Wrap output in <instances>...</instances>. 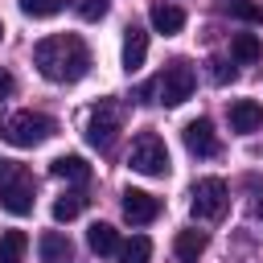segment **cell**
<instances>
[{
    "instance_id": "6da1fadb",
    "label": "cell",
    "mask_w": 263,
    "mask_h": 263,
    "mask_svg": "<svg viewBox=\"0 0 263 263\" xmlns=\"http://www.w3.org/2000/svg\"><path fill=\"white\" fill-rule=\"evenodd\" d=\"M33 62L49 82H78L90 70V49L78 33H53L33 45Z\"/></svg>"
},
{
    "instance_id": "7a4b0ae2",
    "label": "cell",
    "mask_w": 263,
    "mask_h": 263,
    "mask_svg": "<svg viewBox=\"0 0 263 263\" xmlns=\"http://www.w3.org/2000/svg\"><path fill=\"white\" fill-rule=\"evenodd\" d=\"M53 132H58V123L49 115H41V111H12V115L0 119V140L12 144V148H37Z\"/></svg>"
},
{
    "instance_id": "3957f363",
    "label": "cell",
    "mask_w": 263,
    "mask_h": 263,
    "mask_svg": "<svg viewBox=\"0 0 263 263\" xmlns=\"http://www.w3.org/2000/svg\"><path fill=\"white\" fill-rule=\"evenodd\" d=\"M33 173L16 160H0V210H8L12 218H25L33 214Z\"/></svg>"
},
{
    "instance_id": "277c9868",
    "label": "cell",
    "mask_w": 263,
    "mask_h": 263,
    "mask_svg": "<svg viewBox=\"0 0 263 263\" xmlns=\"http://www.w3.org/2000/svg\"><path fill=\"white\" fill-rule=\"evenodd\" d=\"M193 86H197L193 66H189V62H168V66L160 70V78L152 82V95H156L164 107H181V103L193 95Z\"/></svg>"
},
{
    "instance_id": "5b68a950",
    "label": "cell",
    "mask_w": 263,
    "mask_h": 263,
    "mask_svg": "<svg viewBox=\"0 0 263 263\" xmlns=\"http://www.w3.org/2000/svg\"><path fill=\"white\" fill-rule=\"evenodd\" d=\"M127 164L144 177H164L168 173V148L156 132H140L132 140V152H127Z\"/></svg>"
},
{
    "instance_id": "8992f818",
    "label": "cell",
    "mask_w": 263,
    "mask_h": 263,
    "mask_svg": "<svg viewBox=\"0 0 263 263\" xmlns=\"http://www.w3.org/2000/svg\"><path fill=\"white\" fill-rule=\"evenodd\" d=\"M226 201H230L226 181H222V177H201V181L193 185V193H189V214H193L197 222H210V218H222Z\"/></svg>"
},
{
    "instance_id": "52a82bcc",
    "label": "cell",
    "mask_w": 263,
    "mask_h": 263,
    "mask_svg": "<svg viewBox=\"0 0 263 263\" xmlns=\"http://www.w3.org/2000/svg\"><path fill=\"white\" fill-rule=\"evenodd\" d=\"M119 132H123V111H119L115 103H99V107L90 111V119H86V140H90L99 152H111L115 140H119Z\"/></svg>"
},
{
    "instance_id": "ba28073f",
    "label": "cell",
    "mask_w": 263,
    "mask_h": 263,
    "mask_svg": "<svg viewBox=\"0 0 263 263\" xmlns=\"http://www.w3.org/2000/svg\"><path fill=\"white\" fill-rule=\"evenodd\" d=\"M181 136H185V148L193 156H218V136H214V123L210 119H189Z\"/></svg>"
},
{
    "instance_id": "9c48e42d",
    "label": "cell",
    "mask_w": 263,
    "mask_h": 263,
    "mask_svg": "<svg viewBox=\"0 0 263 263\" xmlns=\"http://www.w3.org/2000/svg\"><path fill=\"white\" fill-rule=\"evenodd\" d=\"M156 214H160V201H156L152 193H144V189H127V193H123V218H127L132 226H148Z\"/></svg>"
},
{
    "instance_id": "30bf717a",
    "label": "cell",
    "mask_w": 263,
    "mask_h": 263,
    "mask_svg": "<svg viewBox=\"0 0 263 263\" xmlns=\"http://www.w3.org/2000/svg\"><path fill=\"white\" fill-rule=\"evenodd\" d=\"M230 127H234L238 136L259 132V127H263V107H259L255 99H238V103H230Z\"/></svg>"
},
{
    "instance_id": "8fae6325",
    "label": "cell",
    "mask_w": 263,
    "mask_h": 263,
    "mask_svg": "<svg viewBox=\"0 0 263 263\" xmlns=\"http://www.w3.org/2000/svg\"><path fill=\"white\" fill-rule=\"evenodd\" d=\"M37 251H41V263H74V247L62 230H45Z\"/></svg>"
},
{
    "instance_id": "7c38bea8",
    "label": "cell",
    "mask_w": 263,
    "mask_h": 263,
    "mask_svg": "<svg viewBox=\"0 0 263 263\" xmlns=\"http://www.w3.org/2000/svg\"><path fill=\"white\" fill-rule=\"evenodd\" d=\"M144 58H148V33L144 29H127V37H123V70L127 74H136L140 66H144Z\"/></svg>"
},
{
    "instance_id": "4fadbf2b",
    "label": "cell",
    "mask_w": 263,
    "mask_h": 263,
    "mask_svg": "<svg viewBox=\"0 0 263 263\" xmlns=\"http://www.w3.org/2000/svg\"><path fill=\"white\" fill-rule=\"evenodd\" d=\"M49 173H53L58 181H70V185H86V181H90V164H86L82 156H58V160L49 164Z\"/></svg>"
},
{
    "instance_id": "5bb4252c",
    "label": "cell",
    "mask_w": 263,
    "mask_h": 263,
    "mask_svg": "<svg viewBox=\"0 0 263 263\" xmlns=\"http://www.w3.org/2000/svg\"><path fill=\"white\" fill-rule=\"evenodd\" d=\"M152 29L164 33V37H173V33L185 29V12L177 4H152Z\"/></svg>"
},
{
    "instance_id": "9a60e30c",
    "label": "cell",
    "mask_w": 263,
    "mask_h": 263,
    "mask_svg": "<svg viewBox=\"0 0 263 263\" xmlns=\"http://www.w3.org/2000/svg\"><path fill=\"white\" fill-rule=\"evenodd\" d=\"M86 247H90L95 255H115V251H119V234H115V226L95 222V226L86 230Z\"/></svg>"
},
{
    "instance_id": "2e32d148",
    "label": "cell",
    "mask_w": 263,
    "mask_h": 263,
    "mask_svg": "<svg viewBox=\"0 0 263 263\" xmlns=\"http://www.w3.org/2000/svg\"><path fill=\"white\" fill-rule=\"evenodd\" d=\"M173 251H177L181 263H197L201 251H205V234H201V230H181V234L173 238Z\"/></svg>"
},
{
    "instance_id": "e0dca14e",
    "label": "cell",
    "mask_w": 263,
    "mask_h": 263,
    "mask_svg": "<svg viewBox=\"0 0 263 263\" xmlns=\"http://www.w3.org/2000/svg\"><path fill=\"white\" fill-rule=\"evenodd\" d=\"M152 259V238L148 234H132L127 242H119V263H148Z\"/></svg>"
},
{
    "instance_id": "ac0fdd59",
    "label": "cell",
    "mask_w": 263,
    "mask_h": 263,
    "mask_svg": "<svg viewBox=\"0 0 263 263\" xmlns=\"http://www.w3.org/2000/svg\"><path fill=\"white\" fill-rule=\"evenodd\" d=\"M25 247H29L25 230H4L0 234V263H21L25 259Z\"/></svg>"
},
{
    "instance_id": "d6986e66",
    "label": "cell",
    "mask_w": 263,
    "mask_h": 263,
    "mask_svg": "<svg viewBox=\"0 0 263 263\" xmlns=\"http://www.w3.org/2000/svg\"><path fill=\"white\" fill-rule=\"evenodd\" d=\"M82 205H86V197H82L78 189H70V193H62V197L53 201V218H58V222H70V218L82 214Z\"/></svg>"
},
{
    "instance_id": "ffe728a7",
    "label": "cell",
    "mask_w": 263,
    "mask_h": 263,
    "mask_svg": "<svg viewBox=\"0 0 263 263\" xmlns=\"http://www.w3.org/2000/svg\"><path fill=\"white\" fill-rule=\"evenodd\" d=\"M230 49H234V58H238V62H259V53H263V45H259V37H255V33H238Z\"/></svg>"
},
{
    "instance_id": "44dd1931",
    "label": "cell",
    "mask_w": 263,
    "mask_h": 263,
    "mask_svg": "<svg viewBox=\"0 0 263 263\" xmlns=\"http://www.w3.org/2000/svg\"><path fill=\"white\" fill-rule=\"evenodd\" d=\"M66 0H21V12L33 16V21H45V16H58Z\"/></svg>"
},
{
    "instance_id": "7402d4cb",
    "label": "cell",
    "mask_w": 263,
    "mask_h": 263,
    "mask_svg": "<svg viewBox=\"0 0 263 263\" xmlns=\"http://www.w3.org/2000/svg\"><path fill=\"white\" fill-rule=\"evenodd\" d=\"M222 8H226L230 16H242V21H259V16H263V8H259L255 0H222Z\"/></svg>"
},
{
    "instance_id": "603a6c76",
    "label": "cell",
    "mask_w": 263,
    "mask_h": 263,
    "mask_svg": "<svg viewBox=\"0 0 263 263\" xmlns=\"http://www.w3.org/2000/svg\"><path fill=\"white\" fill-rule=\"evenodd\" d=\"M74 12L82 21H103L107 16V0H74Z\"/></svg>"
},
{
    "instance_id": "cb8c5ba5",
    "label": "cell",
    "mask_w": 263,
    "mask_h": 263,
    "mask_svg": "<svg viewBox=\"0 0 263 263\" xmlns=\"http://www.w3.org/2000/svg\"><path fill=\"white\" fill-rule=\"evenodd\" d=\"M210 66H214V78L218 82H230L234 78V66H226V62H210Z\"/></svg>"
},
{
    "instance_id": "d4e9b609",
    "label": "cell",
    "mask_w": 263,
    "mask_h": 263,
    "mask_svg": "<svg viewBox=\"0 0 263 263\" xmlns=\"http://www.w3.org/2000/svg\"><path fill=\"white\" fill-rule=\"evenodd\" d=\"M8 95H12V74L0 70V99H8Z\"/></svg>"
},
{
    "instance_id": "484cf974",
    "label": "cell",
    "mask_w": 263,
    "mask_h": 263,
    "mask_svg": "<svg viewBox=\"0 0 263 263\" xmlns=\"http://www.w3.org/2000/svg\"><path fill=\"white\" fill-rule=\"evenodd\" d=\"M255 214H259V218H263V197H259V201H255Z\"/></svg>"
},
{
    "instance_id": "4316f807",
    "label": "cell",
    "mask_w": 263,
    "mask_h": 263,
    "mask_svg": "<svg viewBox=\"0 0 263 263\" xmlns=\"http://www.w3.org/2000/svg\"><path fill=\"white\" fill-rule=\"evenodd\" d=\"M0 37H4V21H0Z\"/></svg>"
}]
</instances>
